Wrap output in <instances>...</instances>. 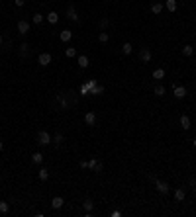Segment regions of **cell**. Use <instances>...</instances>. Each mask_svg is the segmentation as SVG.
I'll list each match as a JSON object with an SVG mask.
<instances>
[{"label":"cell","mask_w":196,"mask_h":217,"mask_svg":"<svg viewBox=\"0 0 196 217\" xmlns=\"http://www.w3.org/2000/svg\"><path fill=\"white\" fill-rule=\"evenodd\" d=\"M38 143L39 145H49L51 143V135H49L47 131H39L38 133Z\"/></svg>","instance_id":"cell-1"},{"label":"cell","mask_w":196,"mask_h":217,"mask_svg":"<svg viewBox=\"0 0 196 217\" xmlns=\"http://www.w3.org/2000/svg\"><path fill=\"white\" fill-rule=\"evenodd\" d=\"M38 63L41 65V67H47V65L51 63V53H41L38 57Z\"/></svg>","instance_id":"cell-2"},{"label":"cell","mask_w":196,"mask_h":217,"mask_svg":"<svg viewBox=\"0 0 196 217\" xmlns=\"http://www.w3.org/2000/svg\"><path fill=\"white\" fill-rule=\"evenodd\" d=\"M18 31H20L22 35H26L28 31H30V24H28L26 20H20V22H18Z\"/></svg>","instance_id":"cell-3"},{"label":"cell","mask_w":196,"mask_h":217,"mask_svg":"<svg viewBox=\"0 0 196 217\" xmlns=\"http://www.w3.org/2000/svg\"><path fill=\"white\" fill-rule=\"evenodd\" d=\"M84 123H86V125H96V113H94V112H88V113L84 115Z\"/></svg>","instance_id":"cell-4"},{"label":"cell","mask_w":196,"mask_h":217,"mask_svg":"<svg viewBox=\"0 0 196 217\" xmlns=\"http://www.w3.org/2000/svg\"><path fill=\"white\" fill-rule=\"evenodd\" d=\"M139 59H141L143 63H149V61H151V51H149L147 47H143L141 51H139Z\"/></svg>","instance_id":"cell-5"},{"label":"cell","mask_w":196,"mask_h":217,"mask_svg":"<svg viewBox=\"0 0 196 217\" xmlns=\"http://www.w3.org/2000/svg\"><path fill=\"white\" fill-rule=\"evenodd\" d=\"M63 204H65V200H63L61 196H55V198L51 200V207H53V209H61Z\"/></svg>","instance_id":"cell-6"},{"label":"cell","mask_w":196,"mask_h":217,"mask_svg":"<svg viewBox=\"0 0 196 217\" xmlns=\"http://www.w3.org/2000/svg\"><path fill=\"white\" fill-rule=\"evenodd\" d=\"M77 63H78V67H81V69H86V67H88V57H86V55H78L77 57Z\"/></svg>","instance_id":"cell-7"},{"label":"cell","mask_w":196,"mask_h":217,"mask_svg":"<svg viewBox=\"0 0 196 217\" xmlns=\"http://www.w3.org/2000/svg\"><path fill=\"white\" fill-rule=\"evenodd\" d=\"M67 18L73 20V22H78V14H77V10L73 8V6H69V8H67Z\"/></svg>","instance_id":"cell-8"},{"label":"cell","mask_w":196,"mask_h":217,"mask_svg":"<svg viewBox=\"0 0 196 217\" xmlns=\"http://www.w3.org/2000/svg\"><path fill=\"white\" fill-rule=\"evenodd\" d=\"M173 90H175V96L177 98H184L186 96V88H184V86H177L175 84V88H173Z\"/></svg>","instance_id":"cell-9"},{"label":"cell","mask_w":196,"mask_h":217,"mask_svg":"<svg viewBox=\"0 0 196 217\" xmlns=\"http://www.w3.org/2000/svg\"><path fill=\"white\" fill-rule=\"evenodd\" d=\"M157 190L161 194H169V184L167 182H161V180H157Z\"/></svg>","instance_id":"cell-10"},{"label":"cell","mask_w":196,"mask_h":217,"mask_svg":"<svg viewBox=\"0 0 196 217\" xmlns=\"http://www.w3.org/2000/svg\"><path fill=\"white\" fill-rule=\"evenodd\" d=\"M186 198V192L183 190V188H177V190H175V200L177 201H183Z\"/></svg>","instance_id":"cell-11"},{"label":"cell","mask_w":196,"mask_h":217,"mask_svg":"<svg viewBox=\"0 0 196 217\" xmlns=\"http://www.w3.org/2000/svg\"><path fill=\"white\" fill-rule=\"evenodd\" d=\"M45 18H47L49 24H57V22H59V14H57V12H49Z\"/></svg>","instance_id":"cell-12"},{"label":"cell","mask_w":196,"mask_h":217,"mask_svg":"<svg viewBox=\"0 0 196 217\" xmlns=\"http://www.w3.org/2000/svg\"><path fill=\"white\" fill-rule=\"evenodd\" d=\"M180 127L190 129V118H188V115H183V118H180Z\"/></svg>","instance_id":"cell-13"},{"label":"cell","mask_w":196,"mask_h":217,"mask_svg":"<svg viewBox=\"0 0 196 217\" xmlns=\"http://www.w3.org/2000/svg\"><path fill=\"white\" fill-rule=\"evenodd\" d=\"M59 37H61V41H71V37H73V31H71V30H63Z\"/></svg>","instance_id":"cell-14"},{"label":"cell","mask_w":196,"mask_h":217,"mask_svg":"<svg viewBox=\"0 0 196 217\" xmlns=\"http://www.w3.org/2000/svg\"><path fill=\"white\" fill-rule=\"evenodd\" d=\"M83 207L86 209V213H90V211H92V207H94V204H92V200H90V198H86V200L83 201Z\"/></svg>","instance_id":"cell-15"},{"label":"cell","mask_w":196,"mask_h":217,"mask_svg":"<svg viewBox=\"0 0 196 217\" xmlns=\"http://www.w3.org/2000/svg\"><path fill=\"white\" fill-rule=\"evenodd\" d=\"M183 55H184V57H192V55H194V47H192V45H184V47H183Z\"/></svg>","instance_id":"cell-16"},{"label":"cell","mask_w":196,"mask_h":217,"mask_svg":"<svg viewBox=\"0 0 196 217\" xmlns=\"http://www.w3.org/2000/svg\"><path fill=\"white\" fill-rule=\"evenodd\" d=\"M167 10L169 12H177V0H167Z\"/></svg>","instance_id":"cell-17"},{"label":"cell","mask_w":196,"mask_h":217,"mask_svg":"<svg viewBox=\"0 0 196 217\" xmlns=\"http://www.w3.org/2000/svg\"><path fill=\"white\" fill-rule=\"evenodd\" d=\"M32 162H33V164L43 162V155H41V153H33V155H32Z\"/></svg>","instance_id":"cell-18"},{"label":"cell","mask_w":196,"mask_h":217,"mask_svg":"<svg viewBox=\"0 0 196 217\" xmlns=\"http://www.w3.org/2000/svg\"><path fill=\"white\" fill-rule=\"evenodd\" d=\"M151 12H153V14H161L163 12V4L161 2H155L153 6H151Z\"/></svg>","instance_id":"cell-19"},{"label":"cell","mask_w":196,"mask_h":217,"mask_svg":"<svg viewBox=\"0 0 196 217\" xmlns=\"http://www.w3.org/2000/svg\"><path fill=\"white\" fill-rule=\"evenodd\" d=\"M153 78H157V80L165 78V70H163V69H155V70H153Z\"/></svg>","instance_id":"cell-20"},{"label":"cell","mask_w":196,"mask_h":217,"mask_svg":"<svg viewBox=\"0 0 196 217\" xmlns=\"http://www.w3.org/2000/svg\"><path fill=\"white\" fill-rule=\"evenodd\" d=\"M132 43H124V45H122V53H124V55H129V53H132Z\"/></svg>","instance_id":"cell-21"},{"label":"cell","mask_w":196,"mask_h":217,"mask_svg":"<svg viewBox=\"0 0 196 217\" xmlns=\"http://www.w3.org/2000/svg\"><path fill=\"white\" fill-rule=\"evenodd\" d=\"M90 94H98V96H100V94H104V86H100V84H96V86H94V88L90 90Z\"/></svg>","instance_id":"cell-22"},{"label":"cell","mask_w":196,"mask_h":217,"mask_svg":"<svg viewBox=\"0 0 196 217\" xmlns=\"http://www.w3.org/2000/svg\"><path fill=\"white\" fill-rule=\"evenodd\" d=\"M38 176H39V180H47V178H49V170H47V168H41Z\"/></svg>","instance_id":"cell-23"},{"label":"cell","mask_w":196,"mask_h":217,"mask_svg":"<svg viewBox=\"0 0 196 217\" xmlns=\"http://www.w3.org/2000/svg\"><path fill=\"white\" fill-rule=\"evenodd\" d=\"M65 53H67L69 59H73V57H77V49L75 47H67V51H65Z\"/></svg>","instance_id":"cell-24"},{"label":"cell","mask_w":196,"mask_h":217,"mask_svg":"<svg viewBox=\"0 0 196 217\" xmlns=\"http://www.w3.org/2000/svg\"><path fill=\"white\" fill-rule=\"evenodd\" d=\"M98 41H100V43H108V33H106V31H100V33H98Z\"/></svg>","instance_id":"cell-25"},{"label":"cell","mask_w":196,"mask_h":217,"mask_svg":"<svg viewBox=\"0 0 196 217\" xmlns=\"http://www.w3.org/2000/svg\"><path fill=\"white\" fill-rule=\"evenodd\" d=\"M8 209H10L8 204H6V201L2 200V201H0V213H8Z\"/></svg>","instance_id":"cell-26"},{"label":"cell","mask_w":196,"mask_h":217,"mask_svg":"<svg viewBox=\"0 0 196 217\" xmlns=\"http://www.w3.org/2000/svg\"><path fill=\"white\" fill-rule=\"evenodd\" d=\"M20 51H22V55H28V51H30V45H28V43H22V45H20Z\"/></svg>","instance_id":"cell-27"},{"label":"cell","mask_w":196,"mask_h":217,"mask_svg":"<svg viewBox=\"0 0 196 217\" xmlns=\"http://www.w3.org/2000/svg\"><path fill=\"white\" fill-rule=\"evenodd\" d=\"M53 143H55V145H61V143H63V133H55Z\"/></svg>","instance_id":"cell-28"},{"label":"cell","mask_w":196,"mask_h":217,"mask_svg":"<svg viewBox=\"0 0 196 217\" xmlns=\"http://www.w3.org/2000/svg\"><path fill=\"white\" fill-rule=\"evenodd\" d=\"M41 22H43V16H41V14H35V16H33V24L38 26V24H41Z\"/></svg>","instance_id":"cell-29"},{"label":"cell","mask_w":196,"mask_h":217,"mask_svg":"<svg viewBox=\"0 0 196 217\" xmlns=\"http://www.w3.org/2000/svg\"><path fill=\"white\" fill-rule=\"evenodd\" d=\"M106 27H108V20H106V18H102V20H100V30L104 31Z\"/></svg>","instance_id":"cell-30"},{"label":"cell","mask_w":196,"mask_h":217,"mask_svg":"<svg viewBox=\"0 0 196 217\" xmlns=\"http://www.w3.org/2000/svg\"><path fill=\"white\" fill-rule=\"evenodd\" d=\"M155 94H157V96H163V94H165V88H163V86H155Z\"/></svg>","instance_id":"cell-31"},{"label":"cell","mask_w":196,"mask_h":217,"mask_svg":"<svg viewBox=\"0 0 196 217\" xmlns=\"http://www.w3.org/2000/svg\"><path fill=\"white\" fill-rule=\"evenodd\" d=\"M96 164H98V161H96V158H90V161H88V168H96Z\"/></svg>","instance_id":"cell-32"},{"label":"cell","mask_w":196,"mask_h":217,"mask_svg":"<svg viewBox=\"0 0 196 217\" xmlns=\"http://www.w3.org/2000/svg\"><path fill=\"white\" fill-rule=\"evenodd\" d=\"M84 86H86V88H88V90H92L94 86H96V82H94V80H88V82H86Z\"/></svg>","instance_id":"cell-33"},{"label":"cell","mask_w":196,"mask_h":217,"mask_svg":"<svg viewBox=\"0 0 196 217\" xmlns=\"http://www.w3.org/2000/svg\"><path fill=\"white\" fill-rule=\"evenodd\" d=\"M81 94H83V96H86V94H88V88H86V86H81Z\"/></svg>","instance_id":"cell-34"},{"label":"cell","mask_w":196,"mask_h":217,"mask_svg":"<svg viewBox=\"0 0 196 217\" xmlns=\"http://www.w3.org/2000/svg\"><path fill=\"white\" fill-rule=\"evenodd\" d=\"M100 170H102V162H98V164H96V168H94V172H100Z\"/></svg>","instance_id":"cell-35"},{"label":"cell","mask_w":196,"mask_h":217,"mask_svg":"<svg viewBox=\"0 0 196 217\" xmlns=\"http://www.w3.org/2000/svg\"><path fill=\"white\" fill-rule=\"evenodd\" d=\"M81 168H88V162H86V161H81Z\"/></svg>","instance_id":"cell-36"},{"label":"cell","mask_w":196,"mask_h":217,"mask_svg":"<svg viewBox=\"0 0 196 217\" xmlns=\"http://www.w3.org/2000/svg\"><path fill=\"white\" fill-rule=\"evenodd\" d=\"M14 4L16 6H24V0H14Z\"/></svg>","instance_id":"cell-37"},{"label":"cell","mask_w":196,"mask_h":217,"mask_svg":"<svg viewBox=\"0 0 196 217\" xmlns=\"http://www.w3.org/2000/svg\"><path fill=\"white\" fill-rule=\"evenodd\" d=\"M2 149H4V143H2V141H0V151H2Z\"/></svg>","instance_id":"cell-38"},{"label":"cell","mask_w":196,"mask_h":217,"mask_svg":"<svg viewBox=\"0 0 196 217\" xmlns=\"http://www.w3.org/2000/svg\"><path fill=\"white\" fill-rule=\"evenodd\" d=\"M0 47H2V37H0Z\"/></svg>","instance_id":"cell-39"},{"label":"cell","mask_w":196,"mask_h":217,"mask_svg":"<svg viewBox=\"0 0 196 217\" xmlns=\"http://www.w3.org/2000/svg\"><path fill=\"white\" fill-rule=\"evenodd\" d=\"M194 147H196V139H194Z\"/></svg>","instance_id":"cell-40"}]
</instances>
